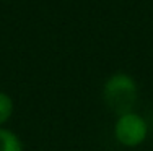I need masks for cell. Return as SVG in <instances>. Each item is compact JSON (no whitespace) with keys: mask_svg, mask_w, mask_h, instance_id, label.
Listing matches in <instances>:
<instances>
[{"mask_svg":"<svg viewBox=\"0 0 153 151\" xmlns=\"http://www.w3.org/2000/svg\"><path fill=\"white\" fill-rule=\"evenodd\" d=\"M138 99L137 83L127 73H114L103 85V102L114 116L134 112Z\"/></svg>","mask_w":153,"mask_h":151,"instance_id":"cell-1","label":"cell"},{"mask_svg":"<svg viewBox=\"0 0 153 151\" xmlns=\"http://www.w3.org/2000/svg\"><path fill=\"white\" fill-rule=\"evenodd\" d=\"M148 125L147 120L137 112L119 116L114 124V136L119 145L127 148H135L147 140Z\"/></svg>","mask_w":153,"mask_h":151,"instance_id":"cell-2","label":"cell"},{"mask_svg":"<svg viewBox=\"0 0 153 151\" xmlns=\"http://www.w3.org/2000/svg\"><path fill=\"white\" fill-rule=\"evenodd\" d=\"M0 151H23V143L15 132L0 127Z\"/></svg>","mask_w":153,"mask_h":151,"instance_id":"cell-3","label":"cell"},{"mask_svg":"<svg viewBox=\"0 0 153 151\" xmlns=\"http://www.w3.org/2000/svg\"><path fill=\"white\" fill-rule=\"evenodd\" d=\"M13 116V99L7 93L0 91V127L10 120Z\"/></svg>","mask_w":153,"mask_h":151,"instance_id":"cell-4","label":"cell"}]
</instances>
